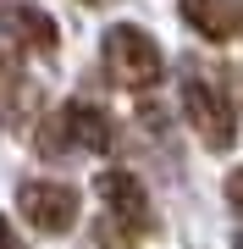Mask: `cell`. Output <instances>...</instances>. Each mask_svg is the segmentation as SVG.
I'll return each instance as SVG.
<instances>
[{
  "label": "cell",
  "instance_id": "cell-8",
  "mask_svg": "<svg viewBox=\"0 0 243 249\" xmlns=\"http://www.w3.org/2000/svg\"><path fill=\"white\" fill-rule=\"evenodd\" d=\"M99 249H133V232L116 227V222L105 216V222H99Z\"/></svg>",
  "mask_w": 243,
  "mask_h": 249
},
{
  "label": "cell",
  "instance_id": "cell-4",
  "mask_svg": "<svg viewBox=\"0 0 243 249\" xmlns=\"http://www.w3.org/2000/svg\"><path fill=\"white\" fill-rule=\"evenodd\" d=\"M17 211H22V222L39 227V232H66L78 222V188L33 178V183L17 188Z\"/></svg>",
  "mask_w": 243,
  "mask_h": 249
},
{
  "label": "cell",
  "instance_id": "cell-6",
  "mask_svg": "<svg viewBox=\"0 0 243 249\" xmlns=\"http://www.w3.org/2000/svg\"><path fill=\"white\" fill-rule=\"evenodd\" d=\"M182 17L199 39H210V45H227V39H238V0H182Z\"/></svg>",
  "mask_w": 243,
  "mask_h": 249
},
{
  "label": "cell",
  "instance_id": "cell-5",
  "mask_svg": "<svg viewBox=\"0 0 243 249\" xmlns=\"http://www.w3.org/2000/svg\"><path fill=\"white\" fill-rule=\"evenodd\" d=\"M111 139H116V122H111L99 106L89 100H72V106H61V127H55V144L61 150H89V155H105Z\"/></svg>",
  "mask_w": 243,
  "mask_h": 249
},
{
  "label": "cell",
  "instance_id": "cell-7",
  "mask_svg": "<svg viewBox=\"0 0 243 249\" xmlns=\"http://www.w3.org/2000/svg\"><path fill=\"white\" fill-rule=\"evenodd\" d=\"M6 28L22 39L28 50H55V22H50V11H39V6H17V11H6Z\"/></svg>",
  "mask_w": 243,
  "mask_h": 249
},
{
  "label": "cell",
  "instance_id": "cell-9",
  "mask_svg": "<svg viewBox=\"0 0 243 249\" xmlns=\"http://www.w3.org/2000/svg\"><path fill=\"white\" fill-rule=\"evenodd\" d=\"M0 249H22L17 238H11V222H6V216H0Z\"/></svg>",
  "mask_w": 243,
  "mask_h": 249
},
{
  "label": "cell",
  "instance_id": "cell-1",
  "mask_svg": "<svg viewBox=\"0 0 243 249\" xmlns=\"http://www.w3.org/2000/svg\"><path fill=\"white\" fill-rule=\"evenodd\" d=\"M105 61H111V78H116L122 89H155V83L166 78L161 45H155L144 28H133V22H116L105 34Z\"/></svg>",
  "mask_w": 243,
  "mask_h": 249
},
{
  "label": "cell",
  "instance_id": "cell-3",
  "mask_svg": "<svg viewBox=\"0 0 243 249\" xmlns=\"http://www.w3.org/2000/svg\"><path fill=\"white\" fill-rule=\"evenodd\" d=\"M94 194L105 199V216L116 227L127 232H149L155 227V199H149V188L133 178V172H122V166H105L94 178Z\"/></svg>",
  "mask_w": 243,
  "mask_h": 249
},
{
  "label": "cell",
  "instance_id": "cell-2",
  "mask_svg": "<svg viewBox=\"0 0 243 249\" xmlns=\"http://www.w3.org/2000/svg\"><path fill=\"white\" fill-rule=\"evenodd\" d=\"M182 116L194 122V133H199V144H205L210 155H227L238 144V111H232V100H227L216 83H205V78L182 83Z\"/></svg>",
  "mask_w": 243,
  "mask_h": 249
}]
</instances>
